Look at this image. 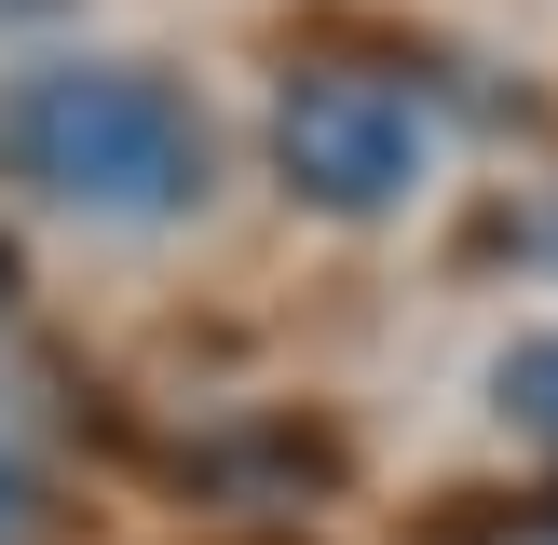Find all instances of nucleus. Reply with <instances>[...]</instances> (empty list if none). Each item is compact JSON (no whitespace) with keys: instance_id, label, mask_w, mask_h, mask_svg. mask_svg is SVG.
Listing matches in <instances>:
<instances>
[{"instance_id":"nucleus-4","label":"nucleus","mask_w":558,"mask_h":545,"mask_svg":"<svg viewBox=\"0 0 558 545\" xmlns=\"http://www.w3.org/2000/svg\"><path fill=\"white\" fill-rule=\"evenodd\" d=\"M14 532H27V477L0 463V545H14Z\"/></svg>"},{"instance_id":"nucleus-6","label":"nucleus","mask_w":558,"mask_h":545,"mask_svg":"<svg viewBox=\"0 0 558 545\" xmlns=\"http://www.w3.org/2000/svg\"><path fill=\"white\" fill-rule=\"evenodd\" d=\"M518 545H558V505H545V518H532V532H518Z\"/></svg>"},{"instance_id":"nucleus-2","label":"nucleus","mask_w":558,"mask_h":545,"mask_svg":"<svg viewBox=\"0 0 558 545\" xmlns=\"http://www.w3.org/2000/svg\"><path fill=\"white\" fill-rule=\"evenodd\" d=\"M423 164H436V136L409 109V82H381V69H300L272 96V178L327 218H396L423 191Z\"/></svg>"},{"instance_id":"nucleus-1","label":"nucleus","mask_w":558,"mask_h":545,"mask_svg":"<svg viewBox=\"0 0 558 545\" xmlns=\"http://www.w3.org/2000/svg\"><path fill=\"white\" fill-rule=\"evenodd\" d=\"M0 164H14L41 205L69 218H191L218 178L205 109L178 96L163 69H123V55H69V69H14L0 82Z\"/></svg>"},{"instance_id":"nucleus-5","label":"nucleus","mask_w":558,"mask_h":545,"mask_svg":"<svg viewBox=\"0 0 558 545\" xmlns=\"http://www.w3.org/2000/svg\"><path fill=\"white\" fill-rule=\"evenodd\" d=\"M27 14H54V0H0V27H27Z\"/></svg>"},{"instance_id":"nucleus-3","label":"nucleus","mask_w":558,"mask_h":545,"mask_svg":"<svg viewBox=\"0 0 558 545\" xmlns=\"http://www.w3.org/2000/svg\"><path fill=\"white\" fill-rule=\"evenodd\" d=\"M490 396H505V423H518V436H545V450H558V327H532V341L490 368Z\"/></svg>"}]
</instances>
